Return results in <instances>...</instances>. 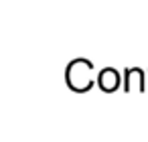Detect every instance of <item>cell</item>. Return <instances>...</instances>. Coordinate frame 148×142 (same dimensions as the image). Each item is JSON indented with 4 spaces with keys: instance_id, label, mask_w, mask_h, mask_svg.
Listing matches in <instances>:
<instances>
[{
    "instance_id": "cell-1",
    "label": "cell",
    "mask_w": 148,
    "mask_h": 142,
    "mask_svg": "<svg viewBox=\"0 0 148 142\" xmlns=\"http://www.w3.org/2000/svg\"><path fill=\"white\" fill-rule=\"evenodd\" d=\"M67 81L77 91L89 89L91 83H93V69H91V65L87 61H83V59H75L67 67Z\"/></svg>"
},
{
    "instance_id": "cell-2",
    "label": "cell",
    "mask_w": 148,
    "mask_h": 142,
    "mask_svg": "<svg viewBox=\"0 0 148 142\" xmlns=\"http://www.w3.org/2000/svg\"><path fill=\"white\" fill-rule=\"evenodd\" d=\"M99 85L106 91H114L116 85H118V73L114 69H103L101 75H99Z\"/></svg>"
}]
</instances>
